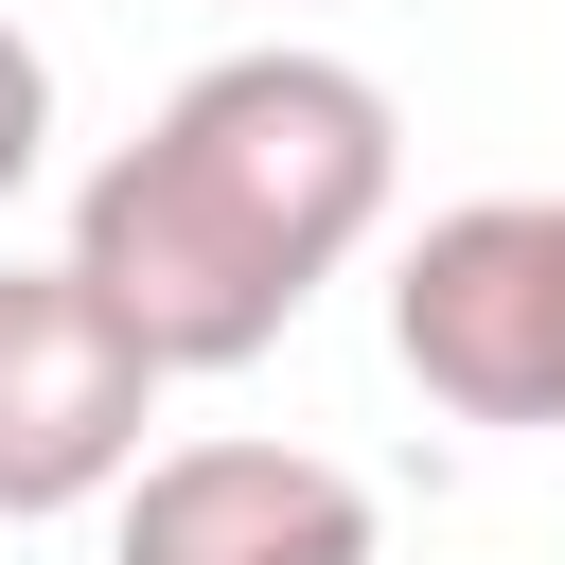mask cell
<instances>
[{
  "mask_svg": "<svg viewBox=\"0 0 565 565\" xmlns=\"http://www.w3.org/2000/svg\"><path fill=\"white\" fill-rule=\"evenodd\" d=\"M159 353L71 282V247L53 265H0V530H53V512H106L159 441Z\"/></svg>",
  "mask_w": 565,
  "mask_h": 565,
  "instance_id": "3",
  "label": "cell"
},
{
  "mask_svg": "<svg viewBox=\"0 0 565 565\" xmlns=\"http://www.w3.org/2000/svg\"><path fill=\"white\" fill-rule=\"evenodd\" d=\"M35 159H53V53L0 18V212L35 194Z\"/></svg>",
  "mask_w": 565,
  "mask_h": 565,
  "instance_id": "5",
  "label": "cell"
},
{
  "mask_svg": "<svg viewBox=\"0 0 565 565\" xmlns=\"http://www.w3.org/2000/svg\"><path fill=\"white\" fill-rule=\"evenodd\" d=\"M406 124L353 53H212L194 88H159L141 141L88 159L71 194V282L159 353V371H247L300 335V300L388 230Z\"/></svg>",
  "mask_w": 565,
  "mask_h": 565,
  "instance_id": "1",
  "label": "cell"
},
{
  "mask_svg": "<svg viewBox=\"0 0 565 565\" xmlns=\"http://www.w3.org/2000/svg\"><path fill=\"white\" fill-rule=\"evenodd\" d=\"M106 565H371V477L318 441H159L106 494Z\"/></svg>",
  "mask_w": 565,
  "mask_h": 565,
  "instance_id": "4",
  "label": "cell"
},
{
  "mask_svg": "<svg viewBox=\"0 0 565 565\" xmlns=\"http://www.w3.org/2000/svg\"><path fill=\"white\" fill-rule=\"evenodd\" d=\"M388 371L441 424H565V194H459L388 247Z\"/></svg>",
  "mask_w": 565,
  "mask_h": 565,
  "instance_id": "2",
  "label": "cell"
}]
</instances>
